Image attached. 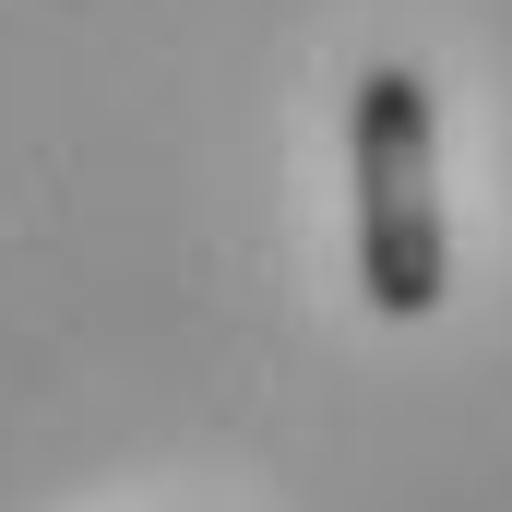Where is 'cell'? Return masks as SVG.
<instances>
[{
	"label": "cell",
	"instance_id": "6da1fadb",
	"mask_svg": "<svg viewBox=\"0 0 512 512\" xmlns=\"http://www.w3.org/2000/svg\"><path fill=\"white\" fill-rule=\"evenodd\" d=\"M346 155H358V298L382 322H429L453 286V227H441V120L417 60L358 72Z\"/></svg>",
	"mask_w": 512,
	"mask_h": 512
}]
</instances>
